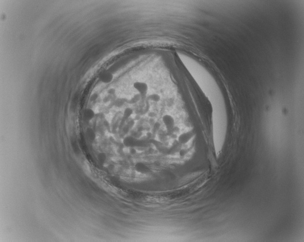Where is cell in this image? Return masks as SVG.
I'll use <instances>...</instances> for the list:
<instances>
[{
  "mask_svg": "<svg viewBox=\"0 0 304 242\" xmlns=\"http://www.w3.org/2000/svg\"><path fill=\"white\" fill-rule=\"evenodd\" d=\"M133 110L132 109L129 107L126 108L123 114V117L125 120H128L133 115Z\"/></svg>",
  "mask_w": 304,
  "mask_h": 242,
  "instance_id": "obj_6",
  "label": "cell"
},
{
  "mask_svg": "<svg viewBox=\"0 0 304 242\" xmlns=\"http://www.w3.org/2000/svg\"><path fill=\"white\" fill-rule=\"evenodd\" d=\"M100 78L102 81H103L104 83H108L113 80V75L111 73L107 72L102 75Z\"/></svg>",
  "mask_w": 304,
  "mask_h": 242,
  "instance_id": "obj_4",
  "label": "cell"
},
{
  "mask_svg": "<svg viewBox=\"0 0 304 242\" xmlns=\"http://www.w3.org/2000/svg\"><path fill=\"white\" fill-rule=\"evenodd\" d=\"M149 99L151 101L155 102H157L160 100L161 97L160 95H158L157 94L154 93L152 94L151 95H149Z\"/></svg>",
  "mask_w": 304,
  "mask_h": 242,
  "instance_id": "obj_8",
  "label": "cell"
},
{
  "mask_svg": "<svg viewBox=\"0 0 304 242\" xmlns=\"http://www.w3.org/2000/svg\"><path fill=\"white\" fill-rule=\"evenodd\" d=\"M133 88L141 96L146 95L148 90V86L144 82H135L133 84Z\"/></svg>",
  "mask_w": 304,
  "mask_h": 242,
  "instance_id": "obj_1",
  "label": "cell"
},
{
  "mask_svg": "<svg viewBox=\"0 0 304 242\" xmlns=\"http://www.w3.org/2000/svg\"><path fill=\"white\" fill-rule=\"evenodd\" d=\"M162 121L167 130L170 131L174 129L175 121L174 118L171 115H164L162 117Z\"/></svg>",
  "mask_w": 304,
  "mask_h": 242,
  "instance_id": "obj_2",
  "label": "cell"
},
{
  "mask_svg": "<svg viewBox=\"0 0 304 242\" xmlns=\"http://www.w3.org/2000/svg\"><path fill=\"white\" fill-rule=\"evenodd\" d=\"M193 135L192 132L189 131L182 133L178 137V141L180 143L185 144L189 142L192 139Z\"/></svg>",
  "mask_w": 304,
  "mask_h": 242,
  "instance_id": "obj_3",
  "label": "cell"
},
{
  "mask_svg": "<svg viewBox=\"0 0 304 242\" xmlns=\"http://www.w3.org/2000/svg\"><path fill=\"white\" fill-rule=\"evenodd\" d=\"M94 115L95 114L94 111H92V109H88L86 110L85 111L83 117H84L85 120L86 121H90L94 118Z\"/></svg>",
  "mask_w": 304,
  "mask_h": 242,
  "instance_id": "obj_5",
  "label": "cell"
},
{
  "mask_svg": "<svg viewBox=\"0 0 304 242\" xmlns=\"http://www.w3.org/2000/svg\"><path fill=\"white\" fill-rule=\"evenodd\" d=\"M135 168L137 171L141 172H146L149 171L148 168L143 163H137Z\"/></svg>",
  "mask_w": 304,
  "mask_h": 242,
  "instance_id": "obj_7",
  "label": "cell"
}]
</instances>
